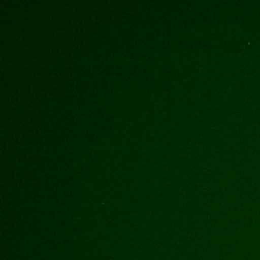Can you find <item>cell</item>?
<instances>
[]
</instances>
